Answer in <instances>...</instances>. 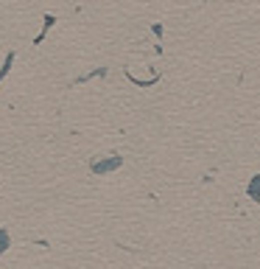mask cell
Here are the masks:
<instances>
[{"label": "cell", "instance_id": "3957f363", "mask_svg": "<svg viewBox=\"0 0 260 269\" xmlns=\"http://www.w3.org/2000/svg\"><path fill=\"white\" fill-rule=\"evenodd\" d=\"M6 244H8V233L0 230V252H6Z\"/></svg>", "mask_w": 260, "mask_h": 269}, {"label": "cell", "instance_id": "7a4b0ae2", "mask_svg": "<svg viewBox=\"0 0 260 269\" xmlns=\"http://www.w3.org/2000/svg\"><path fill=\"white\" fill-rule=\"evenodd\" d=\"M249 194H252L255 199H260V177H255V182H252V188H249Z\"/></svg>", "mask_w": 260, "mask_h": 269}, {"label": "cell", "instance_id": "6da1fadb", "mask_svg": "<svg viewBox=\"0 0 260 269\" xmlns=\"http://www.w3.org/2000/svg\"><path fill=\"white\" fill-rule=\"evenodd\" d=\"M120 166V157H115V160H104V163H95L92 166V171L95 174H104V171H112V168H118Z\"/></svg>", "mask_w": 260, "mask_h": 269}]
</instances>
